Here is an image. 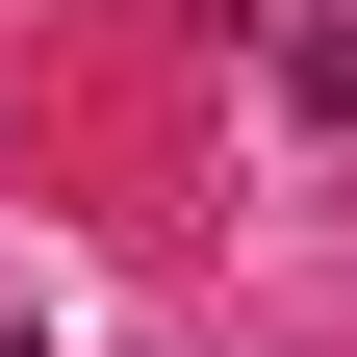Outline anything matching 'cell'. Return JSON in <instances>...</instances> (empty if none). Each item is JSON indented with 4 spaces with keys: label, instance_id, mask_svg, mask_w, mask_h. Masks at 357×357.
Returning <instances> with one entry per match:
<instances>
[{
    "label": "cell",
    "instance_id": "1",
    "mask_svg": "<svg viewBox=\"0 0 357 357\" xmlns=\"http://www.w3.org/2000/svg\"><path fill=\"white\" fill-rule=\"evenodd\" d=\"M281 102H306V128H357V0H306V26H281Z\"/></svg>",
    "mask_w": 357,
    "mask_h": 357
},
{
    "label": "cell",
    "instance_id": "2",
    "mask_svg": "<svg viewBox=\"0 0 357 357\" xmlns=\"http://www.w3.org/2000/svg\"><path fill=\"white\" fill-rule=\"evenodd\" d=\"M0 357H52V332H0Z\"/></svg>",
    "mask_w": 357,
    "mask_h": 357
}]
</instances>
